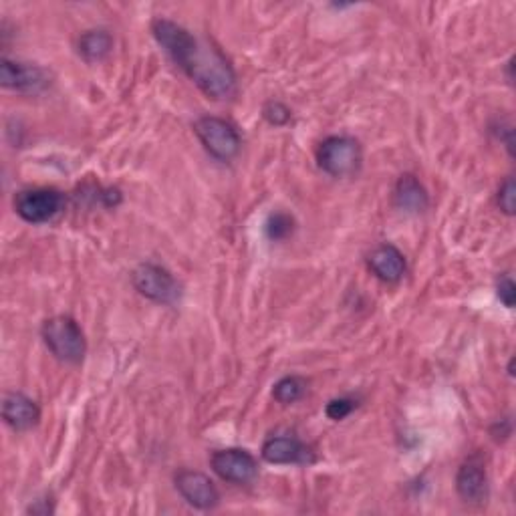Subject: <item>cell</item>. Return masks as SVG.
<instances>
[{
  "instance_id": "1",
  "label": "cell",
  "mask_w": 516,
  "mask_h": 516,
  "mask_svg": "<svg viewBox=\"0 0 516 516\" xmlns=\"http://www.w3.org/2000/svg\"><path fill=\"white\" fill-rule=\"evenodd\" d=\"M152 33L158 45L182 71H186L206 97L224 101L236 93V73L212 41L192 35L170 19H156L152 23Z\"/></svg>"
},
{
  "instance_id": "2",
  "label": "cell",
  "mask_w": 516,
  "mask_h": 516,
  "mask_svg": "<svg viewBox=\"0 0 516 516\" xmlns=\"http://www.w3.org/2000/svg\"><path fill=\"white\" fill-rule=\"evenodd\" d=\"M41 335L47 349L59 361L69 365H77L83 361L87 351V341L79 323L73 317L57 315L47 319L41 327Z\"/></svg>"
},
{
  "instance_id": "3",
  "label": "cell",
  "mask_w": 516,
  "mask_h": 516,
  "mask_svg": "<svg viewBox=\"0 0 516 516\" xmlns=\"http://www.w3.org/2000/svg\"><path fill=\"white\" fill-rule=\"evenodd\" d=\"M194 134L204 146V150L218 162L228 164L240 154V148H242L240 134L236 132V127L230 121L222 117H214V115L200 117L194 123Z\"/></svg>"
},
{
  "instance_id": "4",
  "label": "cell",
  "mask_w": 516,
  "mask_h": 516,
  "mask_svg": "<svg viewBox=\"0 0 516 516\" xmlns=\"http://www.w3.org/2000/svg\"><path fill=\"white\" fill-rule=\"evenodd\" d=\"M317 162L333 178L353 176L361 166V146L349 136H331L319 144Z\"/></svg>"
},
{
  "instance_id": "5",
  "label": "cell",
  "mask_w": 516,
  "mask_h": 516,
  "mask_svg": "<svg viewBox=\"0 0 516 516\" xmlns=\"http://www.w3.org/2000/svg\"><path fill=\"white\" fill-rule=\"evenodd\" d=\"M13 208L29 224H45L61 214L65 196L55 188H27L15 194Z\"/></svg>"
},
{
  "instance_id": "6",
  "label": "cell",
  "mask_w": 516,
  "mask_h": 516,
  "mask_svg": "<svg viewBox=\"0 0 516 516\" xmlns=\"http://www.w3.org/2000/svg\"><path fill=\"white\" fill-rule=\"evenodd\" d=\"M132 285L142 297L158 305H176L182 295L180 283L174 279V275L168 269L154 263L140 265L132 273Z\"/></svg>"
},
{
  "instance_id": "7",
  "label": "cell",
  "mask_w": 516,
  "mask_h": 516,
  "mask_svg": "<svg viewBox=\"0 0 516 516\" xmlns=\"http://www.w3.org/2000/svg\"><path fill=\"white\" fill-rule=\"evenodd\" d=\"M212 470L230 484H250L258 476L256 458L242 448L216 450L210 458Z\"/></svg>"
},
{
  "instance_id": "8",
  "label": "cell",
  "mask_w": 516,
  "mask_h": 516,
  "mask_svg": "<svg viewBox=\"0 0 516 516\" xmlns=\"http://www.w3.org/2000/svg\"><path fill=\"white\" fill-rule=\"evenodd\" d=\"M0 83L19 93H41L51 85V77L39 65L11 61L5 57L0 61Z\"/></svg>"
},
{
  "instance_id": "9",
  "label": "cell",
  "mask_w": 516,
  "mask_h": 516,
  "mask_svg": "<svg viewBox=\"0 0 516 516\" xmlns=\"http://www.w3.org/2000/svg\"><path fill=\"white\" fill-rule=\"evenodd\" d=\"M180 496L198 510H212L220 502V492L216 484L198 470H180L174 478Z\"/></svg>"
},
{
  "instance_id": "10",
  "label": "cell",
  "mask_w": 516,
  "mask_h": 516,
  "mask_svg": "<svg viewBox=\"0 0 516 516\" xmlns=\"http://www.w3.org/2000/svg\"><path fill=\"white\" fill-rule=\"evenodd\" d=\"M456 492L468 504H482L488 498V474L480 456L468 458L458 468Z\"/></svg>"
},
{
  "instance_id": "11",
  "label": "cell",
  "mask_w": 516,
  "mask_h": 516,
  "mask_svg": "<svg viewBox=\"0 0 516 516\" xmlns=\"http://www.w3.org/2000/svg\"><path fill=\"white\" fill-rule=\"evenodd\" d=\"M269 464H311L315 460L313 450L295 436H271L261 450Z\"/></svg>"
},
{
  "instance_id": "12",
  "label": "cell",
  "mask_w": 516,
  "mask_h": 516,
  "mask_svg": "<svg viewBox=\"0 0 516 516\" xmlns=\"http://www.w3.org/2000/svg\"><path fill=\"white\" fill-rule=\"evenodd\" d=\"M369 271L383 283H398L406 275V256L394 244H379L367 256Z\"/></svg>"
},
{
  "instance_id": "13",
  "label": "cell",
  "mask_w": 516,
  "mask_h": 516,
  "mask_svg": "<svg viewBox=\"0 0 516 516\" xmlns=\"http://www.w3.org/2000/svg\"><path fill=\"white\" fill-rule=\"evenodd\" d=\"M3 420L17 432L35 428L41 420V410L35 400L21 392H9L3 398Z\"/></svg>"
},
{
  "instance_id": "14",
  "label": "cell",
  "mask_w": 516,
  "mask_h": 516,
  "mask_svg": "<svg viewBox=\"0 0 516 516\" xmlns=\"http://www.w3.org/2000/svg\"><path fill=\"white\" fill-rule=\"evenodd\" d=\"M394 200H396V206L404 212H410V214H418V212H424L430 204V198H428V192L426 188L422 186V182L412 176V174H404L398 184H396V190H394Z\"/></svg>"
},
{
  "instance_id": "15",
  "label": "cell",
  "mask_w": 516,
  "mask_h": 516,
  "mask_svg": "<svg viewBox=\"0 0 516 516\" xmlns=\"http://www.w3.org/2000/svg\"><path fill=\"white\" fill-rule=\"evenodd\" d=\"M111 49H113V37L103 29L87 31L79 39V53L87 63L103 61L111 53Z\"/></svg>"
},
{
  "instance_id": "16",
  "label": "cell",
  "mask_w": 516,
  "mask_h": 516,
  "mask_svg": "<svg viewBox=\"0 0 516 516\" xmlns=\"http://www.w3.org/2000/svg\"><path fill=\"white\" fill-rule=\"evenodd\" d=\"M305 394H307V381L299 375H287L279 379L273 387V398L283 406L297 404L299 400H303Z\"/></svg>"
},
{
  "instance_id": "17",
  "label": "cell",
  "mask_w": 516,
  "mask_h": 516,
  "mask_svg": "<svg viewBox=\"0 0 516 516\" xmlns=\"http://www.w3.org/2000/svg\"><path fill=\"white\" fill-rule=\"evenodd\" d=\"M295 230V220L287 212H273L265 222V234L273 242H281L289 238Z\"/></svg>"
},
{
  "instance_id": "18",
  "label": "cell",
  "mask_w": 516,
  "mask_h": 516,
  "mask_svg": "<svg viewBox=\"0 0 516 516\" xmlns=\"http://www.w3.org/2000/svg\"><path fill=\"white\" fill-rule=\"evenodd\" d=\"M263 117L275 125V127H283L291 121V109L281 103V101H269L265 107H263Z\"/></svg>"
},
{
  "instance_id": "19",
  "label": "cell",
  "mask_w": 516,
  "mask_h": 516,
  "mask_svg": "<svg viewBox=\"0 0 516 516\" xmlns=\"http://www.w3.org/2000/svg\"><path fill=\"white\" fill-rule=\"evenodd\" d=\"M514 198H516V188H514V180L506 178L500 188H498V208L506 214V216H514Z\"/></svg>"
},
{
  "instance_id": "20",
  "label": "cell",
  "mask_w": 516,
  "mask_h": 516,
  "mask_svg": "<svg viewBox=\"0 0 516 516\" xmlns=\"http://www.w3.org/2000/svg\"><path fill=\"white\" fill-rule=\"evenodd\" d=\"M357 408V404L351 400V398H337V400H331L325 408V414L329 420L333 422H341L345 420L347 416H351V412Z\"/></svg>"
},
{
  "instance_id": "21",
  "label": "cell",
  "mask_w": 516,
  "mask_h": 516,
  "mask_svg": "<svg viewBox=\"0 0 516 516\" xmlns=\"http://www.w3.org/2000/svg\"><path fill=\"white\" fill-rule=\"evenodd\" d=\"M496 295H498V299H500V303H502L504 307H508V309L514 307V303H516V287H514V281H512L508 275H504L502 279H498V283H496Z\"/></svg>"
}]
</instances>
